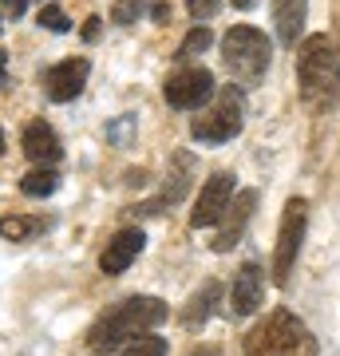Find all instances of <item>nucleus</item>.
Masks as SVG:
<instances>
[{
	"mask_svg": "<svg viewBox=\"0 0 340 356\" xmlns=\"http://www.w3.org/2000/svg\"><path fill=\"white\" fill-rule=\"evenodd\" d=\"M170 317V309L159 297H127L119 305H111L88 332V344L95 353H115L123 341H135L139 332L154 329Z\"/></svg>",
	"mask_w": 340,
	"mask_h": 356,
	"instance_id": "obj_1",
	"label": "nucleus"
},
{
	"mask_svg": "<svg viewBox=\"0 0 340 356\" xmlns=\"http://www.w3.org/2000/svg\"><path fill=\"white\" fill-rule=\"evenodd\" d=\"M245 356H316V337L297 313L273 309L245 337Z\"/></svg>",
	"mask_w": 340,
	"mask_h": 356,
	"instance_id": "obj_2",
	"label": "nucleus"
},
{
	"mask_svg": "<svg viewBox=\"0 0 340 356\" xmlns=\"http://www.w3.org/2000/svg\"><path fill=\"white\" fill-rule=\"evenodd\" d=\"M297 76H301V95L313 107H325L337 95L340 83V60L328 36H309L297 51Z\"/></svg>",
	"mask_w": 340,
	"mask_h": 356,
	"instance_id": "obj_3",
	"label": "nucleus"
},
{
	"mask_svg": "<svg viewBox=\"0 0 340 356\" xmlns=\"http://www.w3.org/2000/svg\"><path fill=\"white\" fill-rule=\"evenodd\" d=\"M222 60L234 72V79L241 83H257V79L269 72V60H273V44L265 40V32L250 24L229 28L226 40H222Z\"/></svg>",
	"mask_w": 340,
	"mask_h": 356,
	"instance_id": "obj_4",
	"label": "nucleus"
},
{
	"mask_svg": "<svg viewBox=\"0 0 340 356\" xmlns=\"http://www.w3.org/2000/svg\"><path fill=\"white\" fill-rule=\"evenodd\" d=\"M241 131V95L234 88L218 91V99L210 111H202L194 123H190V135L198 143H210V147H218V143H229L234 135Z\"/></svg>",
	"mask_w": 340,
	"mask_h": 356,
	"instance_id": "obj_5",
	"label": "nucleus"
},
{
	"mask_svg": "<svg viewBox=\"0 0 340 356\" xmlns=\"http://www.w3.org/2000/svg\"><path fill=\"white\" fill-rule=\"evenodd\" d=\"M305 222H309L305 198H289V202H285V214H281L277 250H273V281H277V285H285L293 266H297V254H301V242H305Z\"/></svg>",
	"mask_w": 340,
	"mask_h": 356,
	"instance_id": "obj_6",
	"label": "nucleus"
},
{
	"mask_svg": "<svg viewBox=\"0 0 340 356\" xmlns=\"http://www.w3.org/2000/svg\"><path fill=\"white\" fill-rule=\"evenodd\" d=\"M229 202H234V175L218 170L214 178L202 182L198 198H194V210H190V226L202 229V226H218L226 218Z\"/></svg>",
	"mask_w": 340,
	"mask_h": 356,
	"instance_id": "obj_7",
	"label": "nucleus"
},
{
	"mask_svg": "<svg viewBox=\"0 0 340 356\" xmlns=\"http://www.w3.org/2000/svg\"><path fill=\"white\" fill-rule=\"evenodd\" d=\"M166 103L178 107V111H198L202 103L214 95V76L206 67H182L166 79Z\"/></svg>",
	"mask_w": 340,
	"mask_h": 356,
	"instance_id": "obj_8",
	"label": "nucleus"
},
{
	"mask_svg": "<svg viewBox=\"0 0 340 356\" xmlns=\"http://www.w3.org/2000/svg\"><path fill=\"white\" fill-rule=\"evenodd\" d=\"M88 72L91 64L83 56H72V60H60L56 67H48V76H44V88H48V99L51 103H67L76 99L83 83H88Z\"/></svg>",
	"mask_w": 340,
	"mask_h": 356,
	"instance_id": "obj_9",
	"label": "nucleus"
},
{
	"mask_svg": "<svg viewBox=\"0 0 340 356\" xmlns=\"http://www.w3.org/2000/svg\"><path fill=\"white\" fill-rule=\"evenodd\" d=\"M253 206H257V191L234 194V202H229L226 218H222V229H218V238H214V254H229V250L245 238V226H250V218H253Z\"/></svg>",
	"mask_w": 340,
	"mask_h": 356,
	"instance_id": "obj_10",
	"label": "nucleus"
},
{
	"mask_svg": "<svg viewBox=\"0 0 340 356\" xmlns=\"http://www.w3.org/2000/svg\"><path fill=\"white\" fill-rule=\"evenodd\" d=\"M265 301V273L257 261H245V266L234 273V289H229V309L234 317H250L257 313V305Z\"/></svg>",
	"mask_w": 340,
	"mask_h": 356,
	"instance_id": "obj_11",
	"label": "nucleus"
},
{
	"mask_svg": "<svg viewBox=\"0 0 340 356\" xmlns=\"http://www.w3.org/2000/svg\"><path fill=\"white\" fill-rule=\"evenodd\" d=\"M143 245H147L143 229H119L111 242H107V250L99 254V269L107 273V277H119V273H127V269H131V261L143 254Z\"/></svg>",
	"mask_w": 340,
	"mask_h": 356,
	"instance_id": "obj_12",
	"label": "nucleus"
},
{
	"mask_svg": "<svg viewBox=\"0 0 340 356\" xmlns=\"http://www.w3.org/2000/svg\"><path fill=\"white\" fill-rule=\"evenodd\" d=\"M24 154L32 159V163H40V166H51L63 154L56 131H51L44 119H36V123H28L24 127Z\"/></svg>",
	"mask_w": 340,
	"mask_h": 356,
	"instance_id": "obj_13",
	"label": "nucleus"
},
{
	"mask_svg": "<svg viewBox=\"0 0 340 356\" xmlns=\"http://www.w3.org/2000/svg\"><path fill=\"white\" fill-rule=\"evenodd\" d=\"M305 16H309V0H273V20H277V36L285 48H297Z\"/></svg>",
	"mask_w": 340,
	"mask_h": 356,
	"instance_id": "obj_14",
	"label": "nucleus"
},
{
	"mask_svg": "<svg viewBox=\"0 0 340 356\" xmlns=\"http://www.w3.org/2000/svg\"><path fill=\"white\" fill-rule=\"evenodd\" d=\"M218 301H222V285H218V281H206V285H202V289L190 297V305L182 309V325H186L190 332H198L206 321L214 317V305H218Z\"/></svg>",
	"mask_w": 340,
	"mask_h": 356,
	"instance_id": "obj_15",
	"label": "nucleus"
},
{
	"mask_svg": "<svg viewBox=\"0 0 340 356\" xmlns=\"http://www.w3.org/2000/svg\"><path fill=\"white\" fill-rule=\"evenodd\" d=\"M56 186H60V175H56L51 166H36V170H28V175L20 178V191H24L28 198H48V194H56Z\"/></svg>",
	"mask_w": 340,
	"mask_h": 356,
	"instance_id": "obj_16",
	"label": "nucleus"
},
{
	"mask_svg": "<svg viewBox=\"0 0 340 356\" xmlns=\"http://www.w3.org/2000/svg\"><path fill=\"white\" fill-rule=\"evenodd\" d=\"M36 229H40L36 218H20V214L0 218V238H4V242H28Z\"/></svg>",
	"mask_w": 340,
	"mask_h": 356,
	"instance_id": "obj_17",
	"label": "nucleus"
},
{
	"mask_svg": "<svg viewBox=\"0 0 340 356\" xmlns=\"http://www.w3.org/2000/svg\"><path fill=\"white\" fill-rule=\"evenodd\" d=\"M115 356H166V341L163 337H135L123 353H115Z\"/></svg>",
	"mask_w": 340,
	"mask_h": 356,
	"instance_id": "obj_18",
	"label": "nucleus"
},
{
	"mask_svg": "<svg viewBox=\"0 0 340 356\" xmlns=\"http://www.w3.org/2000/svg\"><path fill=\"white\" fill-rule=\"evenodd\" d=\"M210 28H194V32H190L186 40H182V48H178V56H182V60H186V56H198V51H206L210 48Z\"/></svg>",
	"mask_w": 340,
	"mask_h": 356,
	"instance_id": "obj_19",
	"label": "nucleus"
},
{
	"mask_svg": "<svg viewBox=\"0 0 340 356\" xmlns=\"http://www.w3.org/2000/svg\"><path fill=\"white\" fill-rule=\"evenodd\" d=\"M139 13H143V0H115L111 20H115V24H135Z\"/></svg>",
	"mask_w": 340,
	"mask_h": 356,
	"instance_id": "obj_20",
	"label": "nucleus"
},
{
	"mask_svg": "<svg viewBox=\"0 0 340 356\" xmlns=\"http://www.w3.org/2000/svg\"><path fill=\"white\" fill-rule=\"evenodd\" d=\"M40 24L48 28V32H67V16L60 13V8H56V4H44V8H40Z\"/></svg>",
	"mask_w": 340,
	"mask_h": 356,
	"instance_id": "obj_21",
	"label": "nucleus"
},
{
	"mask_svg": "<svg viewBox=\"0 0 340 356\" xmlns=\"http://www.w3.org/2000/svg\"><path fill=\"white\" fill-rule=\"evenodd\" d=\"M186 8L194 20H210V16H218V8H222V0H186Z\"/></svg>",
	"mask_w": 340,
	"mask_h": 356,
	"instance_id": "obj_22",
	"label": "nucleus"
},
{
	"mask_svg": "<svg viewBox=\"0 0 340 356\" xmlns=\"http://www.w3.org/2000/svg\"><path fill=\"white\" fill-rule=\"evenodd\" d=\"M0 4H4V13L13 16V20L16 16H24V8H28V0H0Z\"/></svg>",
	"mask_w": 340,
	"mask_h": 356,
	"instance_id": "obj_23",
	"label": "nucleus"
},
{
	"mask_svg": "<svg viewBox=\"0 0 340 356\" xmlns=\"http://www.w3.org/2000/svg\"><path fill=\"white\" fill-rule=\"evenodd\" d=\"M151 16H154V24H170V4H154Z\"/></svg>",
	"mask_w": 340,
	"mask_h": 356,
	"instance_id": "obj_24",
	"label": "nucleus"
},
{
	"mask_svg": "<svg viewBox=\"0 0 340 356\" xmlns=\"http://www.w3.org/2000/svg\"><path fill=\"white\" fill-rule=\"evenodd\" d=\"M83 36H88V40H95V36H99V16H91V20H88V28H83Z\"/></svg>",
	"mask_w": 340,
	"mask_h": 356,
	"instance_id": "obj_25",
	"label": "nucleus"
},
{
	"mask_svg": "<svg viewBox=\"0 0 340 356\" xmlns=\"http://www.w3.org/2000/svg\"><path fill=\"white\" fill-rule=\"evenodd\" d=\"M8 83V51H0V88Z\"/></svg>",
	"mask_w": 340,
	"mask_h": 356,
	"instance_id": "obj_26",
	"label": "nucleus"
},
{
	"mask_svg": "<svg viewBox=\"0 0 340 356\" xmlns=\"http://www.w3.org/2000/svg\"><path fill=\"white\" fill-rule=\"evenodd\" d=\"M257 0H234V8H253Z\"/></svg>",
	"mask_w": 340,
	"mask_h": 356,
	"instance_id": "obj_27",
	"label": "nucleus"
},
{
	"mask_svg": "<svg viewBox=\"0 0 340 356\" xmlns=\"http://www.w3.org/2000/svg\"><path fill=\"white\" fill-rule=\"evenodd\" d=\"M190 356H214V353H190Z\"/></svg>",
	"mask_w": 340,
	"mask_h": 356,
	"instance_id": "obj_28",
	"label": "nucleus"
},
{
	"mask_svg": "<svg viewBox=\"0 0 340 356\" xmlns=\"http://www.w3.org/2000/svg\"><path fill=\"white\" fill-rule=\"evenodd\" d=\"M0 151H4V131H0Z\"/></svg>",
	"mask_w": 340,
	"mask_h": 356,
	"instance_id": "obj_29",
	"label": "nucleus"
}]
</instances>
